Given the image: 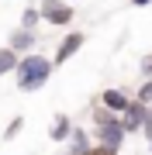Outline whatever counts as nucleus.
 Listing matches in <instances>:
<instances>
[{"label":"nucleus","mask_w":152,"mask_h":155,"mask_svg":"<svg viewBox=\"0 0 152 155\" xmlns=\"http://www.w3.org/2000/svg\"><path fill=\"white\" fill-rule=\"evenodd\" d=\"M69 148L79 152V155H86L93 148V134L86 131V127H73V134H69Z\"/></svg>","instance_id":"9"},{"label":"nucleus","mask_w":152,"mask_h":155,"mask_svg":"<svg viewBox=\"0 0 152 155\" xmlns=\"http://www.w3.org/2000/svg\"><path fill=\"white\" fill-rule=\"evenodd\" d=\"M7 45H11L17 55H28V52L38 48V31H35V28H21V24H17V28L11 31V38H7Z\"/></svg>","instance_id":"6"},{"label":"nucleus","mask_w":152,"mask_h":155,"mask_svg":"<svg viewBox=\"0 0 152 155\" xmlns=\"http://www.w3.org/2000/svg\"><path fill=\"white\" fill-rule=\"evenodd\" d=\"M90 117H93V127H100V124H107V121H114L118 114H114V110H107L100 100H97V104L90 107Z\"/></svg>","instance_id":"12"},{"label":"nucleus","mask_w":152,"mask_h":155,"mask_svg":"<svg viewBox=\"0 0 152 155\" xmlns=\"http://www.w3.org/2000/svg\"><path fill=\"white\" fill-rule=\"evenodd\" d=\"M145 114H149V104H142L138 97H131V104L124 107V114H121V124H124V131H128V134L142 131V124H145Z\"/></svg>","instance_id":"5"},{"label":"nucleus","mask_w":152,"mask_h":155,"mask_svg":"<svg viewBox=\"0 0 152 155\" xmlns=\"http://www.w3.org/2000/svg\"><path fill=\"white\" fill-rule=\"evenodd\" d=\"M152 0H131V7H149Z\"/></svg>","instance_id":"18"},{"label":"nucleus","mask_w":152,"mask_h":155,"mask_svg":"<svg viewBox=\"0 0 152 155\" xmlns=\"http://www.w3.org/2000/svg\"><path fill=\"white\" fill-rule=\"evenodd\" d=\"M66 155H79V152H73V148H66Z\"/></svg>","instance_id":"19"},{"label":"nucleus","mask_w":152,"mask_h":155,"mask_svg":"<svg viewBox=\"0 0 152 155\" xmlns=\"http://www.w3.org/2000/svg\"><path fill=\"white\" fill-rule=\"evenodd\" d=\"M38 14H42V21L52 24V28H66V24H73V4L69 0H38Z\"/></svg>","instance_id":"2"},{"label":"nucleus","mask_w":152,"mask_h":155,"mask_svg":"<svg viewBox=\"0 0 152 155\" xmlns=\"http://www.w3.org/2000/svg\"><path fill=\"white\" fill-rule=\"evenodd\" d=\"M86 155H121V152H118V148H107V145H97V141H93V148L86 152Z\"/></svg>","instance_id":"15"},{"label":"nucleus","mask_w":152,"mask_h":155,"mask_svg":"<svg viewBox=\"0 0 152 155\" xmlns=\"http://www.w3.org/2000/svg\"><path fill=\"white\" fill-rule=\"evenodd\" d=\"M21 127H24V117L17 114V117H11V124H7V131L0 134V138H4V141H14L17 134H21Z\"/></svg>","instance_id":"13"},{"label":"nucleus","mask_w":152,"mask_h":155,"mask_svg":"<svg viewBox=\"0 0 152 155\" xmlns=\"http://www.w3.org/2000/svg\"><path fill=\"white\" fill-rule=\"evenodd\" d=\"M149 145H152V141H149Z\"/></svg>","instance_id":"20"},{"label":"nucleus","mask_w":152,"mask_h":155,"mask_svg":"<svg viewBox=\"0 0 152 155\" xmlns=\"http://www.w3.org/2000/svg\"><path fill=\"white\" fill-rule=\"evenodd\" d=\"M73 117L69 114H56L52 117V124H49V138L52 141H69V134H73Z\"/></svg>","instance_id":"8"},{"label":"nucleus","mask_w":152,"mask_h":155,"mask_svg":"<svg viewBox=\"0 0 152 155\" xmlns=\"http://www.w3.org/2000/svg\"><path fill=\"white\" fill-rule=\"evenodd\" d=\"M142 134L152 141V107H149V114H145V124H142Z\"/></svg>","instance_id":"17"},{"label":"nucleus","mask_w":152,"mask_h":155,"mask_svg":"<svg viewBox=\"0 0 152 155\" xmlns=\"http://www.w3.org/2000/svg\"><path fill=\"white\" fill-rule=\"evenodd\" d=\"M124 138H128V131H124V124H121V114L114 117V121L93 127V141H97V145H107V148H118V152H121Z\"/></svg>","instance_id":"3"},{"label":"nucleus","mask_w":152,"mask_h":155,"mask_svg":"<svg viewBox=\"0 0 152 155\" xmlns=\"http://www.w3.org/2000/svg\"><path fill=\"white\" fill-rule=\"evenodd\" d=\"M52 69H56V62H52L49 55H42V52H28V55L17 59L14 83H17L21 93H38V90L52 79Z\"/></svg>","instance_id":"1"},{"label":"nucleus","mask_w":152,"mask_h":155,"mask_svg":"<svg viewBox=\"0 0 152 155\" xmlns=\"http://www.w3.org/2000/svg\"><path fill=\"white\" fill-rule=\"evenodd\" d=\"M83 41H86V35H83V31H69L66 38L56 45V55H52V62H56V66H66V62L73 59L79 48H83Z\"/></svg>","instance_id":"4"},{"label":"nucleus","mask_w":152,"mask_h":155,"mask_svg":"<svg viewBox=\"0 0 152 155\" xmlns=\"http://www.w3.org/2000/svg\"><path fill=\"white\" fill-rule=\"evenodd\" d=\"M17 52L11 48V45H4V48H0V76H11V72L17 69Z\"/></svg>","instance_id":"10"},{"label":"nucleus","mask_w":152,"mask_h":155,"mask_svg":"<svg viewBox=\"0 0 152 155\" xmlns=\"http://www.w3.org/2000/svg\"><path fill=\"white\" fill-rule=\"evenodd\" d=\"M135 97L142 100V104H149V107H152V76H145V79H142V83H138Z\"/></svg>","instance_id":"14"},{"label":"nucleus","mask_w":152,"mask_h":155,"mask_svg":"<svg viewBox=\"0 0 152 155\" xmlns=\"http://www.w3.org/2000/svg\"><path fill=\"white\" fill-rule=\"evenodd\" d=\"M97 100H100V104L107 107V110H114V114H124V107L131 104V93H128L124 86H107V90H104V93L97 97Z\"/></svg>","instance_id":"7"},{"label":"nucleus","mask_w":152,"mask_h":155,"mask_svg":"<svg viewBox=\"0 0 152 155\" xmlns=\"http://www.w3.org/2000/svg\"><path fill=\"white\" fill-rule=\"evenodd\" d=\"M38 24H42V14H38V4H28L21 11V28H35L38 31Z\"/></svg>","instance_id":"11"},{"label":"nucleus","mask_w":152,"mask_h":155,"mask_svg":"<svg viewBox=\"0 0 152 155\" xmlns=\"http://www.w3.org/2000/svg\"><path fill=\"white\" fill-rule=\"evenodd\" d=\"M138 69H142V79H145V76H152V55H145V59H142V62H138Z\"/></svg>","instance_id":"16"}]
</instances>
